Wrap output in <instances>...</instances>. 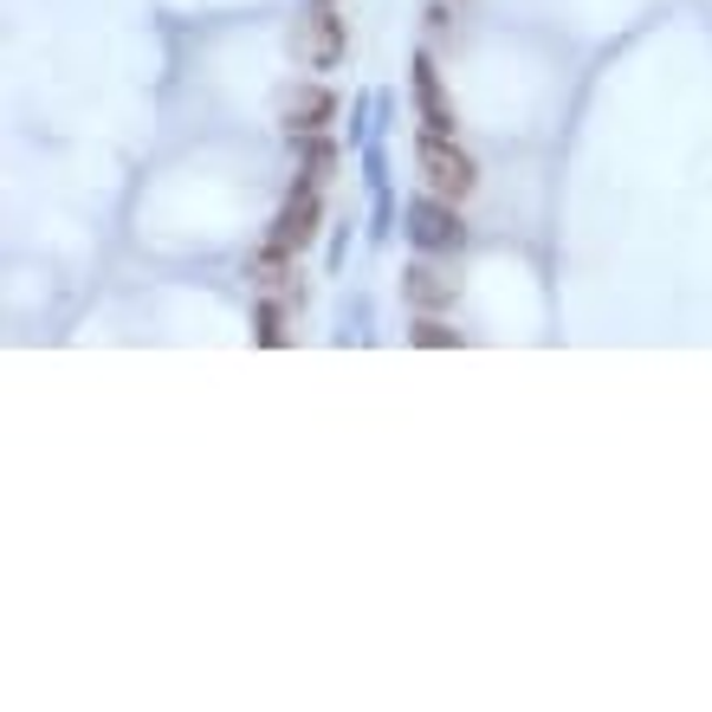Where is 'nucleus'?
Instances as JSON below:
<instances>
[{
    "label": "nucleus",
    "instance_id": "5",
    "mask_svg": "<svg viewBox=\"0 0 712 712\" xmlns=\"http://www.w3.org/2000/svg\"><path fill=\"white\" fill-rule=\"evenodd\" d=\"M324 111H331V98H324L318 84L285 98V123H292V130H318V123H324Z\"/></svg>",
    "mask_w": 712,
    "mask_h": 712
},
{
    "label": "nucleus",
    "instance_id": "3",
    "mask_svg": "<svg viewBox=\"0 0 712 712\" xmlns=\"http://www.w3.org/2000/svg\"><path fill=\"white\" fill-rule=\"evenodd\" d=\"M453 292H460V279H453L448 265H414L409 272V304H421V311L453 304Z\"/></svg>",
    "mask_w": 712,
    "mask_h": 712
},
{
    "label": "nucleus",
    "instance_id": "1",
    "mask_svg": "<svg viewBox=\"0 0 712 712\" xmlns=\"http://www.w3.org/2000/svg\"><path fill=\"white\" fill-rule=\"evenodd\" d=\"M421 176H428V194H441V201H467V194H473V182H480V176H473V162L453 150L441 130L421 143Z\"/></svg>",
    "mask_w": 712,
    "mask_h": 712
},
{
    "label": "nucleus",
    "instance_id": "7",
    "mask_svg": "<svg viewBox=\"0 0 712 712\" xmlns=\"http://www.w3.org/2000/svg\"><path fill=\"white\" fill-rule=\"evenodd\" d=\"M414 343H460V338H453L448 324H421V331H414Z\"/></svg>",
    "mask_w": 712,
    "mask_h": 712
},
{
    "label": "nucleus",
    "instance_id": "2",
    "mask_svg": "<svg viewBox=\"0 0 712 712\" xmlns=\"http://www.w3.org/2000/svg\"><path fill=\"white\" fill-rule=\"evenodd\" d=\"M311 233H318V194L304 188L299 201L285 208V221H279V233H272V253H299V247L311 240Z\"/></svg>",
    "mask_w": 712,
    "mask_h": 712
},
{
    "label": "nucleus",
    "instance_id": "4",
    "mask_svg": "<svg viewBox=\"0 0 712 712\" xmlns=\"http://www.w3.org/2000/svg\"><path fill=\"white\" fill-rule=\"evenodd\" d=\"M414 240L421 247H453L460 240V221H453V201H428V208H414Z\"/></svg>",
    "mask_w": 712,
    "mask_h": 712
},
{
    "label": "nucleus",
    "instance_id": "6",
    "mask_svg": "<svg viewBox=\"0 0 712 712\" xmlns=\"http://www.w3.org/2000/svg\"><path fill=\"white\" fill-rule=\"evenodd\" d=\"M414 84H421V104H428V130H441V137H448V98H441V91H434V72H428V66H421V72H414Z\"/></svg>",
    "mask_w": 712,
    "mask_h": 712
}]
</instances>
